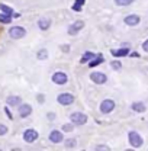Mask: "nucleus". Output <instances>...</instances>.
<instances>
[{
	"label": "nucleus",
	"instance_id": "nucleus-8",
	"mask_svg": "<svg viewBox=\"0 0 148 151\" xmlns=\"http://www.w3.org/2000/svg\"><path fill=\"white\" fill-rule=\"evenodd\" d=\"M23 139H25V142H28V144H32V142H35L38 139V132L35 129H26V131L23 132Z\"/></svg>",
	"mask_w": 148,
	"mask_h": 151
},
{
	"label": "nucleus",
	"instance_id": "nucleus-12",
	"mask_svg": "<svg viewBox=\"0 0 148 151\" xmlns=\"http://www.w3.org/2000/svg\"><path fill=\"white\" fill-rule=\"evenodd\" d=\"M139 22H141V18H139L138 15H128V16L125 18V23H126L128 26H137Z\"/></svg>",
	"mask_w": 148,
	"mask_h": 151
},
{
	"label": "nucleus",
	"instance_id": "nucleus-9",
	"mask_svg": "<svg viewBox=\"0 0 148 151\" xmlns=\"http://www.w3.org/2000/svg\"><path fill=\"white\" fill-rule=\"evenodd\" d=\"M83 28H84V22L83 20H75L74 23H71L68 26V34L70 35H77L78 31H81Z\"/></svg>",
	"mask_w": 148,
	"mask_h": 151
},
{
	"label": "nucleus",
	"instance_id": "nucleus-20",
	"mask_svg": "<svg viewBox=\"0 0 148 151\" xmlns=\"http://www.w3.org/2000/svg\"><path fill=\"white\" fill-rule=\"evenodd\" d=\"M0 10H1V13H7V15H12L13 13V9L10 6L4 4V3H0Z\"/></svg>",
	"mask_w": 148,
	"mask_h": 151
},
{
	"label": "nucleus",
	"instance_id": "nucleus-28",
	"mask_svg": "<svg viewBox=\"0 0 148 151\" xmlns=\"http://www.w3.org/2000/svg\"><path fill=\"white\" fill-rule=\"evenodd\" d=\"M4 112H6V115H7V118H10V119H13V115H12V112L9 111V108H4Z\"/></svg>",
	"mask_w": 148,
	"mask_h": 151
},
{
	"label": "nucleus",
	"instance_id": "nucleus-4",
	"mask_svg": "<svg viewBox=\"0 0 148 151\" xmlns=\"http://www.w3.org/2000/svg\"><path fill=\"white\" fill-rule=\"evenodd\" d=\"M51 80H52V83H55L58 86H63V84H65V83L68 81V77H67L65 73H63V71H57V73L52 74Z\"/></svg>",
	"mask_w": 148,
	"mask_h": 151
},
{
	"label": "nucleus",
	"instance_id": "nucleus-7",
	"mask_svg": "<svg viewBox=\"0 0 148 151\" xmlns=\"http://www.w3.org/2000/svg\"><path fill=\"white\" fill-rule=\"evenodd\" d=\"M115 109V102L112 99H105L100 103V112L102 113H111Z\"/></svg>",
	"mask_w": 148,
	"mask_h": 151
},
{
	"label": "nucleus",
	"instance_id": "nucleus-10",
	"mask_svg": "<svg viewBox=\"0 0 148 151\" xmlns=\"http://www.w3.org/2000/svg\"><path fill=\"white\" fill-rule=\"evenodd\" d=\"M19 116L20 118H28L31 113H32V106L31 105H28V103H22V105H19Z\"/></svg>",
	"mask_w": 148,
	"mask_h": 151
},
{
	"label": "nucleus",
	"instance_id": "nucleus-21",
	"mask_svg": "<svg viewBox=\"0 0 148 151\" xmlns=\"http://www.w3.org/2000/svg\"><path fill=\"white\" fill-rule=\"evenodd\" d=\"M37 58H38V60H41V61L47 60V58H48V51H47L45 48L39 50V51H38V54H37Z\"/></svg>",
	"mask_w": 148,
	"mask_h": 151
},
{
	"label": "nucleus",
	"instance_id": "nucleus-27",
	"mask_svg": "<svg viewBox=\"0 0 148 151\" xmlns=\"http://www.w3.org/2000/svg\"><path fill=\"white\" fill-rule=\"evenodd\" d=\"M6 134H7V127L0 124V135H6Z\"/></svg>",
	"mask_w": 148,
	"mask_h": 151
},
{
	"label": "nucleus",
	"instance_id": "nucleus-5",
	"mask_svg": "<svg viewBox=\"0 0 148 151\" xmlns=\"http://www.w3.org/2000/svg\"><path fill=\"white\" fill-rule=\"evenodd\" d=\"M57 100H58L60 105H63V106H68V105H71V103L74 102V96L71 93H61V94H58Z\"/></svg>",
	"mask_w": 148,
	"mask_h": 151
},
{
	"label": "nucleus",
	"instance_id": "nucleus-13",
	"mask_svg": "<svg viewBox=\"0 0 148 151\" xmlns=\"http://www.w3.org/2000/svg\"><path fill=\"white\" fill-rule=\"evenodd\" d=\"M50 26H51V19L41 18L39 20H38V28H39L41 31H48Z\"/></svg>",
	"mask_w": 148,
	"mask_h": 151
},
{
	"label": "nucleus",
	"instance_id": "nucleus-22",
	"mask_svg": "<svg viewBox=\"0 0 148 151\" xmlns=\"http://www.w3.org/2000/svg\"><path fill=\"white\" fill-rule=\"evenodd\" d=\"M135 0H115V4L116 6H129Z\"/></svg>",
	"mask_w": 148,
	"mask_h": 151
},
{
	"label": "nucleus",
	"instance_id": "nucleus-18",
	"mask_svg": "<svg viewBox=\"0 0 148 151\" xmlns=\"http://www.w3.org/2000/svg\"><path fill=\"white\" fill-rule=\"evenodd\" d=\"M94 55H96L94 52H90V51H86V52H84V55H83V58L80 60V63H81V64H84V63H89V61H90V60H92V58H93Z\"/></svg>",
	"mask_w": 148,
	"mask_h": 151
},
{
	"label": "nucleus",
	"instance_id": "nucleus-15",
	"mask_svg": "<svg viewBox=\"0 0 148 151\" xmlns=\"http://www.w3.org/2000/svg\"><path fill=\"white\" fill-rule=\"evenodd\" d=\"M131 109L134 111V112H138V113H142L145 112V105L142 103V102H134L132 105H131Z\"/></svg>",
	"mask_w": 148,
	"mask_h": 151
},
{
	"label": "nucleus",
	"instance_id": "nucleus-3",
	"mask_svg": "<svg viewBox=\"0 0 148 151\" xmlns=\"http://www.w3.org/2000/svg\"><path fill=\"white\" fill-rule=\"evenodd\" d=\"M70 121L75 125H84L87 122V115L83 112H73L70 115Z\"/></svg>",
	"mask_w": 148,
	"mask_h": 151
},
{
	"label": "nucleus",
	"instance_id": "nucleus-24",
	"mask_svg": "<svg viewBox=\"0 0 148 151\" xmlns=\"http://www.w3.org/2000/svg\"><path fill=\"white\" fill-rule=\"evenodd\" d=\"M83 4H84V0H75V3H74V6H73V10H75V12L81 10V6Z\"/></svg>",
	"mask_w": 148,
	"mask_h": 151
},
{
	"label": "nucleus",
	"instance_id": "nucleus-17",
	"mask_svg": "<svg viewBox=\"0 0 148 151\" xmlns=\"http://www.w3.org/2000/svg\"><path fill=\"white\" fill-rule=\"evenodd\" d=\"M103 61H105V60H103L102 55H94L92 60L89 61V67H90V68H92V67H96V65H99V64L103 63Z\"/></svg>",
	"mask_w": 148,
	"mask_h": 151
},
{
	"label": "nucleus",
	"instance_id": "nucleus-26",
	"mask_svg": "<svg viewBox=\"0 0 148 151\" xmlns=\"http://www.w3.org/2000/svg\"><path fill=\"white\" fill-rule=\"evenodd\" d=\"M111 65H112V68H113V70H121V67H122V64H121L119 61H112Z\"/></svg>",
	"mask_w": 148,
	"mask_h": 151
},
{
	"label": "nucleus",
	"instance_id": "nucleus-16",
	"mask_svg": "<svg viewBox=\"0 0 148 151\" xmlns=\"http://www.w3.org/2000/svg\"><path fill=\"white\" fill-rule=\"evenodd\" d=\"M129 54L128 48H119V50H112V55L113 57H125Z\"/></svg>",
	"mask_w": 148,
	"mask_h": 151
},
{
	"label": "nucleus",
	"instance_id": "nucleus-31",
	"mask_svg": "<svg viewBox=\"0 0 148 151\" xmlns=\"http://www.w3.org/2000/svg\"><path fill=\"white\" fill-rule=\"evenodd\" d=\"M142 50H144V51H147V52H148V39L145 41V42H144V44H142Z\"/></svg>",
	"mask_w": 148,
	"mask_h": 151
},
{
	"label": "nucleus",
	"instance_id": "nucleus-2",
	"mask_svg": "<svg viewBox=\"0 0 148 151\" xmlns=\"http://www.w3.org/2000/svg\"><path fill=\"white\" fill-rule=\"evenodd\" d=\"M7 34H9V37L13 38V39H22L26 35V29L23 26H12L7 31Z\"/></svg>",
	"mask_w": 148,
	"mask_h": 151
},
{
	"label": "nucleus",
	"instance_id": "nucleus-30",
	"mask_svg": "<svg viewBox=\"0 0 148 151\" xmlns=\"http://www.w3.org/2000/svg\"><path fill=\"white\" fill-rule=\"evenodd\" d=\"M94 150H109V147H106V145H97Z\"/></svg>",
	"mask_w": 148,
	"mask_h": 151
},
{
	"label": "nucleus",
	"instance_id": "nucleus-1",
	"mask_svg": "<svg viewBox=\"0 0 148 151\" xmlns=\"http://www.w3.org/2000/svg\"><path fill=\"white\" fill-rule=\"evenodd\" d=\"M128 139H129V144L134 147V148H139V147L142 145V142H144L142 137H141L137 131H129V134H128Z\"/></svg>",
	"mask_w": 148,
	"mask_h": 151
},
{
	"label": "nucleus",
	"instance_id": "nucleus-32",
	"mask_svg": "<svg viewBox=\"0 0 148 151\" xmlns=\"http://www.w3.org/2000/svg\"><path fill=\"white\" fill-rule=\"evenodd\" d=\"M48 118H50V119H54V118H55V113H48Z\"/></svg>",
	"mask_w": 148,
	"mask_h": 151
},
{
	"label": "nucleus",
	"instance_id": "nucleus-29",
	"mask_svg": "<svg viewBox=\"0 0 148 151\" xmlns=\"http://www.w3.org/2000/svg\"><path fill=\"white\" fill-rule=\"evenodd\" d=\"M44 99H45L44 94H38V102H39V103H44Z\"/></svg>",
	"mask_w": 148,
	"mask_h": 151
},
{
	"label": "nucleus",
	"instance_id": "nucleus-23",
	"mask_svg": "<svg viewBox=\"0 0 148 151\" xmlns=\"http://www.w3.org/2000/svg\"><path fill=\"white\" fill-rule=\"evenodd\" d=\"M65 147H67V148H75V147H77V141L73 139V138L67 139V141H65Z\"/></svg>",
	"mask_w": 148,
	"mask_h": 151
},
{
	"label": "nucleus",
	"instance_id": "nucleus-11",
	"mask_svg": "<svg viewBox=\"0 0 148 151\" xmlns=\"http://www.w3.org/2000/svg\"><path fill=\"white\" fill-rule=\"evenodd\" d=\"M63 139H64V135H63L61 131H58V129L51 131V134H50V141H51V142L60 144V142H63Z\"/></svg>",
	"mask_w": 148,
	"mask_h": 151
},
{
	"label": "nucleus",
	"instance_id": "nucleus-14",
	"mask_svg": "<svg viewBox=\"0 0 148 151\" xmlns=\"http://www.w3.org/2000/svg\"><path fill=\"white\" fill-rule=\"evenodd\" d=\"M7 105L9 106H19L20 103H22V99L19 97V96H15V94H10L9 97H7Z\"/></svg>",
	"mask_w": 148,
	"mask_h": 151
},
{
	"label": "nucleus",
	"instance_id": "nucleus-6",
	"mask_svg": "<svg viewBox=\"0 0 148 151\" xmlns=\"http://www.w3.org/2000/svg\"><path fill=\"white\" fill-rule=\"evenodd\" d=\"M90 78H92L93 83H96V84H105L108 81L106 74L105 73H100V71H93L92 74H90Z\"/></svg>",
	"mask_w": 148,
	"mask_h": 151
},
{
	"label": "nucleus",
	"instance_id": "nucleus-33",
	"mask_svg": "<svg viewBox=\"0 0 148 151\" xmlns=\"http://www.w3.org/2000/svg\"><path fill=\"white\" fill-rule=\"evenodd\" d=\"M63 50H64V51H70V47H67V45H65V47H63Z\"/></svg>",
	"mask_w": 148,
	"mask_h": 151
},
{
	"label": "nucleus",
	"instance_id": "nucleus-19",
	"mask_svg": "<svg viewBox=\"0 0 148 151\" xmlns=\"http://www.w3.org/2000/svg\"><path fill=\"white\" fill-rule=\"evenodd\" d=\"M13 19L12 15H7V13H0V23H10Z\"/></svg>",
	"mask_w": 148,
	"mask_h": 151
},
{
	"label": "nucleus",
	"instance_id": "nucleus-34",
	"mask_svg": "<svg viewBox=\"0 0 148 151\" xmlns=\"http://www.w3.org/2000/svg\"><path fill=\"white\" fill-rule=\"evenodd\" d=\"M131 57H139V54H138V52H132V54H131Z\"/></svg>",
	"mask_w": 148,
	"mask_h": 151
},
{
	"label": "nucleus",
	"instance_id": "nucleus-25",
	"mask_svg": "<svg viewBox=\"0 0 148 151\" xmlns=\"http://www.w3.org/2000/svg\"><path fill=\"white\" fill-rule=\"evenodd\" d=\"M73 128H74L73 124H64V125H63V131H65V132H71Z\"/></svg>",
	"mask_w": 148,
	"mask_h": 151
}]
</instances>
